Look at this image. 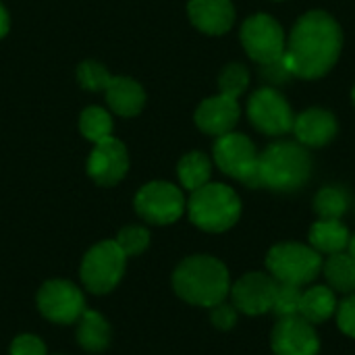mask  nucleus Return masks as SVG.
Returning a JSON list of instances; mask_svg holds the SVG:
<instances>
[{"mask_svg":"<svg viewBox=\"0 0 355 355\" xmlns=\"http://www.w3.org/2000/svg\"><path fill=\"white\" fill-rule=\"evenodd\" d=\"M173 287L183 302L200 308H212L227 300L231 279L220 260L212 256H191L177 266Z\"/></svg>","mask_w":355,"mask_h":355,"instance_id":"2","label":"nucleus"},{"mask_svg":"<svg viewBox=\"0 0 355 355\" xmlns=\"http://www.w3.org/2000/svg\"><path fill=\"white\" fill-rule=\"evenodd\" d=\"M177 173H179V181L183 183V187L189 191H196L210 181L212 164L208 156H204L202 152H191L181 158Z\"/></svg>","mask_w":355,"mask_h":355,"instance_id":"23","label":"nucleus"},{"mask_svg":"<svg viewBox=\"0 0 355 355\" xmlns=\"http://www.w3.org/2000/svg\"><path fill=\"white\" fill-rule=\"evenodd\" d=\"M37 308L50 322L73 324L85 312V297L69 281H48L37 291Z\"/></svg>","mask_w":355,"mask_h":355,"instance_id":"11","label":"nucleus"},{"mask_svg":"<svg viewBox=\"0 0 355 355\" xmlns=\"http://www.w3.org/2000/svg\"><path fill=\"white\" fill-rule=\"evenodd\" d=\"M270 347L275 355H318L320 337L300 314L279 318L270 333Z\"/></svg>","mask_w":355,"mask_h":355,"instance_id":"12","label":"nucleus"},{"mask_svg":"<svg viewBox=\"0 0 355 355\" xmlns=\"http://www.w3.org/2000/svg\"><path fill=\"white\" fill-rule=\"evenodd\" d=\"M116 245L123 250L127 258L139 256L150 245V233L144 227H125L116 237Z\"/></svg>","mask_w":355,"mask_h":355,"instance_id":"28","label":"nucleus"},{"mask_svg":"<svg viewBox=\"0 0 355 355\" xmlns=\"http://www.w3.org/2000/svg\"><path fill=\"white\" fill-rule=\"evenodd\" d=\"M258 152H256V146L252 144V139L248 135H241V133H227V135H220L214 144V160H216V166L245 183L248 187H256V175H258Z\"/></svg>","mask_w":355,"mask_h":355,"instance_id":"8","label":"nucleus"},{"mask_svg":"<svg viewBox=\"0 0 355 355\" xmlns=\"http://www.w3.org/2000/svg\"><path fill=\"white\" fill-rule=\"evenodd\" d=\"M8 12H6V8L0 4V37H4L6 33H8Z\"/></svg>","mask_w":355,"mask_h":355,"instance_id":"33","label":"nucleus"},{"mask_svg":"<svg viewBox=\"0 0 355 355\" xmlns=\"http://www.w3.org/2000/svg\"><path fill=\"white\" fill-rule=\"evenodd\" d=\"M277 281L264 272H248L231 287V300L237 312L248 316H260L270 312L275 302Z\"/></svg>","mask_w":355,"mask_h":355,"instance_id":"13","label":"nucleus"},{"mask_svg":"<svg viewBox=\"0 0 355 355\" xmlns=\"http://www.w3.org/2000/svg\"><path fill=\"white\" fill-rule=\"evenodd\" d=\"M79 131L83 133L85 139L98 144L106 137H110L112 133V119L106 110L98 108V106H92V108H85L81 112V119H79Z\"/></svg>","mask_w":355,"mask_h":355,"instance_id":"25","label":"nucleus"},{"mask_svg":"<svg viewBox=\"0 0 355 355\" xmlns=\"http://www.w3.org/2000/svg\"><path fill=\"white\" fill-rule=\"evenodd\" d=\"M187 10L191 23L210 35L227 33L235 21V8L231 0H189Z\"/></svg>","mask_w":355,"mask_h":355,"instance_id":"17","label":"nucleus"},{"mask_svg":"<svg viewBox=\"0 0 355 355\" xmlns=\"http://www.w3.org/2000/svg\"><path fill=\"white\" fill-rule=\"evenodd\" d=\"M291 131L304 148H320L337 135V119L329 110L310 108L295 116Z\"/></svg>","mask_w":355,"mask_h":355,"instance_id":"16","label":"nucleus"},{"mask_svg":"<svg viewBox=\"0 0 355 355\" xmlns=\"http://www.w3.org/2000/svg\"><path fill=\"white\" fill-rule=\"evenodd\" d=\"M312 175V158L302 144L279 141L258 156L256 187L272 191H297Z\"/></svg>","mask_w":355,"mask_h":355,"instance_id":"3","label":"nucleus"},{"mask_svg":"<svg viewBox=\"0 0 355 355\" xmlns=\"http://www.w3.org/2000/svg\"><path fill=\"white\" fill-rule=\"evenodd\" d=\"M104 92L108 106L121 116H135L146 104V94L141 85L127 77H110Z\"/></svg>","mask_w":355,"mask_h":355,"instance_id":"18","label":"nucleus"},{"mask_svg":"<svg viewBox=\"0 0 355 355\" xmlns=\"http://www.w3.org/2000/svg\"><path fill=\"white\" fill-rule=\"evenodd\" d=\"M349 204H352V198L341 187H322L314 198V210L324 220H341Z\"/></svg>","mask_w":355,"mask_h":355,"instance_id":"24","label":"nucleus"},{"mask_svg":"<svg viewBox=\"0 0 355 355\" xmlns=\"http://www.w3.org/2000/svg\"><path fill=\"white\" fill-rule=\"evenodd\" d=\"M241 44L248 56L264 67L283 60L287 37L283 27L270 15L258 12L248 17L241 25Z\"/></svg>","mask_w":355,"mask_h":355,"instance_id":"7","label":"nucleus"},{"mask_svg":"<svg viewBox=\"0 0 355 355\" xmlns=\"http://www.w3.org/2000/svg\"><path fill=\"white\" fill-rule=\"evenodd\" d=\"M210 320L216 329L220 331H229L235 327L237 322V308L233 304H227V302H220L216 306H212V312H210Z\"/></svg>","mask_w":355,"mask_h":355,"instance_id":"31","label":"nucleus"},{"mask_svg":"<svg viewBox=\"0 0 355 355\" xmlns=\"http://www.w3.org/2000/svg\"><path fill=\"white\" fill-rule=\"evenodd\" d=\"M129 168V156L125 146L112 135L98 141L87 158V175L104 187L116 185Z\"/></svg>","mask_w":355,"mask_h":355,"instance_id":"14","label":"nucleus"},{"mask_svg":"<svg viewBox=\"0 0 355 355\" xmlns=\"http://www.w3.org/2000/svg\"><path fill=\"white\" fill-rule=\"evenodd\" d=\"M352 98H354V104H355V85H354V92H352Z\"/></svg>","mask_w":355,"mask_h":355,"instance_id":"35","label":"nucleus"},{"mask_svg":"<svg viewBox=\"0 0 355 355\" xmlns=\"http://www.w3.org/2000/svg\"><path fill=\"white\" fill-rule=\"evenodd\" d=\"M248 116L252 125L264 135H285L293 129V110L275 87H262L252 94L248 102Z\"/></svg>","mask_w":355,"mask_h":355,"instance_id":"10","label":"nucleus"},{"mask_svg":"<svg viewBox=\"0 0 355 355\" xmlns=\"http://www.w3.org/2000/svg\"><path fill=\"white\" fill-rule=\"evenodd\" d=\"M322 264H324L322 256L312 245H304L295 241L279 243L270 248L266 256L268 275L277 283L293 285L300 289L308 287L318 279V275L322 272Z\"/></svg>","mask_w":355,"mask_h":355,"instance_id":"5","label":"nucleus"},{"mask_svg":"<svg viewBox=\"0 0 355 355\" xmlns=\"http://www.w3.org/2000/svg\"><path fill=\"white\" fill-rule=\"evenodd\" d=\"M248 83H250V73L243 64H237V62L225 67V71L218 77L220 94L229 98H239L248 89Z\"/></svg>","mask_w":355,"mask_h":355,"instance_id":"26","label":"nucleus"},{"mask_svg":"<svg viewBox=\"0 0 355 355\" xmlns=\"http://www.w3.org/2000/svg\"><path fill=\"white\" fill-rule=\"evenodd\" d=\"M77 341L85 352L98 354L104 352L110 343V327L104 316L98 312L85 310L77 320Z\"/></svg>","mask_w":355,"mask_h":355,"instance_id":"21","label":"nucleus"},{"mask_svg":"<svg viewBox=\"0 0 355 355\" xmlns=\"http://www.w3.org/2000/svg\"><path fill=\"white\" fill-rule=\"evenodd\" d=\"M349 231L341 220H324L320 218L318 223L312 225L310 229V245L322 256H333V254H341L347 250L349 243Z\"/></svg>","mask_w":355,"mask_h":355,"instance_id":"20","label":"nucleus"},{"mask_svg":"<svg viewBox=\"0 0 355 355\" xmlns=\"http://www.w3.org/2000/svg\"><path fill=\"white\" fill-rule=\"evenodd\" d=\"M347 254H349V256H352V258L355 260V235H352V237H349V243H347Z\"/></svg>","mask_w":355,"mask_h":355,"instance_id":"34","label":"nucleus"},{"mask_svg":"<svg viewBox=\"0 0 355 355\" xmlns=\"http://www.w3.org/2000/svg\"><path fill=\"white\" fill-rule=\"evenodd\" d=\"M135 210L152 225H171L181 218L185 210V198L173 183L152 181L137 191Z\"/></svg>","mask_w":355,"mask_h":355,"instance_id":"9","label":"nucleus"},{"mask_svg":"<svg viewBox=\"0 0 355 355\" xmlns=\"http://www.w3.org/2000/svg\"><path fill=\"white\" fill-rule=\"evenodd\" d=\"M341 46L339 23L324 10H310L297 19L287 40L283 62L293 77L318 79L335 67Z\"/></svg>","mask_w":355,"mask_h":355,"instance_id":"1","label":"nucleus"},{"mask_svg":"<svg viewBox=\"0 0 355 355\" xmlns=\"http://www.w3.org/2000/svg\"><path fill=\"white\" fill-rule=\"evenodd\" d=\"M337 306H339L337 293L329 285H314L302 291L297 314L306 318L310 324H320L331 316H335Z\"/></svg>","mask_w":355,"mask_h":355,"instance_id":"19","label":"nucleus"},{"mask_svg":"<svg viewBox=\"0 0 355 355\" xmlns=\"http://www.w3.org/2000/svg\"><path fill=\"white\" fill-rule=\"evenodd\" d=\"M127 256L116 245V241H100L94 245L81 264V281L83 285L98 295L112 291L125 275Z\"/></svg>","mask_w":355,"mask_h":355,"instance_id":"6","label":"nucleus"},{"mask_svg":"<svg viewBox=\"0 0 355 355\" xmlns=\"http://www.w3.org/2000/svg\"><path fill=\"white\" fill-rule=\"evenodd\" d=\"M337 324L339 329L347 335V337H354L355 339V293L354 295H347L339 306H337Z\"/></svg>","mask_w":355,"mask_h":355,"instance_id":"30","label":"nucleus"},{"mask_svg":"<svg viewBox=\"0 0 355 355\" xmlns=\"http://www.w3.org/2000/svg\"><path fill=\"white\" fill-rule=\"evenodd\" d=\"M324 279L335 293L354 295L355 293V260L347 254H333L322 264Z\"/></svg>","mask_w":355,"mask_h":355,"instance_id":"22","label":"nucleus"},{"mask_svg":"<svg viewBox=\"0 0 355 355\" xmlns=\"http://www.w3.org/2000/svg\"><path fill=\"white\" fill-rule=\"evenodd\" d=\"M10 355H46V345L33 335H21L12 341Z\"/></svg>","mask_w":355,"mask_h":355,"instance_id":"32","label":"nucleus"},{"mask_svg":"<svg viewBox=\"0 0 355 355\" xmlns=\"http://www.w3.org/2000/svg\"><path fill=\"white\" fill-rule=\"evenodd\" d=\"M189 218L196 227L208 233L229 231L241 216L239 196L223 183H206L191 191L187 202Z\"/></svg>","mask_w":355,"mask_h":355,"instance_id":"4","label":"nucleus"},{"mask_svg":"<svg viewBox=\"0 0 355 355\" xmlns=\"http://www.w3.org/2000/svg\"><path fill=\"white\" fill-rule=\"evenodd\" d=\"M237 121H239L237 98H229L223 94L204 100L196 110V125L208 135H216V137L227 135L233 131Z\"/></svg>","mask_w":355,"mask_h":355,"instance_id":"15","label":"nucleus"},{"mask_svg":"<svg viewBox=\"0 0 355 355\" xmlns=\"http://www.w3.org/2000/svg\"><path fill=\"white\" fill-rule=\"evenodd\" d=\"M77 77L81 87L89 89V92H100L106 87L110 75L106 73V69L98 62H81L77 69Z\"/></svg>","mask_w":355,"mask_h":355,"instance_id":"29","label":"nucleus"},{"mask_svg":"<svg viewBox=\"0 0 355 355\" xmlns=\"http://www.w3.org/2000/svg\"><path fill=\"white\" fill-rule=\"evenodd\" d=\"M302 291L300 287L293 285H285V283H277V291H275V302L270 312L277 318H285V316H295L300 310V300H302Z\"/></svg>","mask_w":355,"mask_h":355,"instance_id":"27","label":"nucleus"}]
</instances>
